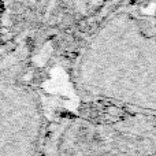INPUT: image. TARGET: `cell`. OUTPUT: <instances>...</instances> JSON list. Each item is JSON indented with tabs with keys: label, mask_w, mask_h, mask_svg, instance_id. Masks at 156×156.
<instances>
[]
</instances>
